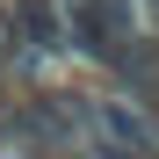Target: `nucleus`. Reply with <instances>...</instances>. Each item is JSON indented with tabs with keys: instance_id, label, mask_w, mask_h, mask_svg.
<instances>
[{
	"instance_id": "f257e3e1",
	"label": "nucleus",
	"mask_w": 159,
	"mask_h": 159,
	"mask_svg": "<svg viewBox=\"0 0 159 159\" xmlns=\"http://www.w3.org/2000/svg\"><path fill=\"white\" fill-rule=\"evenodd\" d=\"M87 145L116 152V159H159V109L138 94H94Z\"/></svg>"
},
{
	"instance_id": "f03ea898",
	"label": "nucleus",
	"mask_w": 159,
	"mask_h": 159,
	"mask_svg": "<svg viewBox=\"0 0 159 159\" xmlns=\"http://www.w3.org/2000/svg\"><path fill=\"white\" fill-rule=\"evenodd\" d=\"M51 159H116V152H101V145H65V152H51Z\"/></svg>"
}]
</instances>
